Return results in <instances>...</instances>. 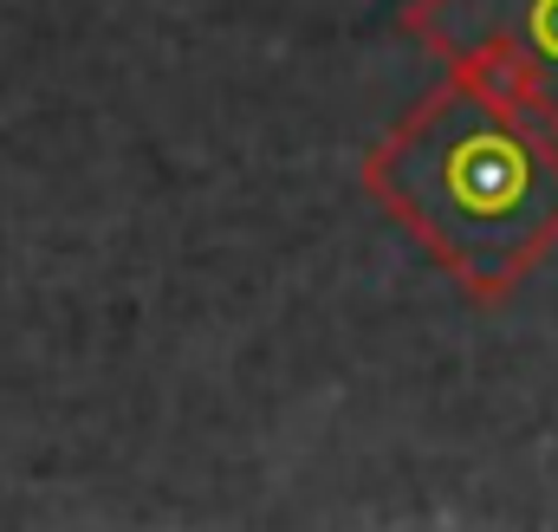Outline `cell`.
<instances>
[{
  "instance_id": "obj_1",
  "label": "cell",
  "mask_w": 558,
  "mask_h": 532,
  "mask_svg": "<svg viewBox=\"0 0 558 532\" xmlns=\"http://www.w3.org/2000/svg\"><path fill=\"white\" fill-rule=\"evenodd\" d=\"M371 169V189L397 202L422 234L454 266L481 273V247H500L507 234H546L553 202H546V169L533 143L494 111H454L428 105L410 131L397 136Z\"/></svg>"
},
{
  "instance_id": "obj_2",
  "label": "cell",
  "mask_w": 558,
  "mask_h": 532,
  "mask_svg": "<svg viewBox=\"0 0 558 532\" xmlns=\"http://www.w3.org/2000/svg\"><path fill=\"white\" fill-rule=\"evenodd\" d=\"M533 46L558 59V0H533Z\"/></svg>"
}]
</instances>
